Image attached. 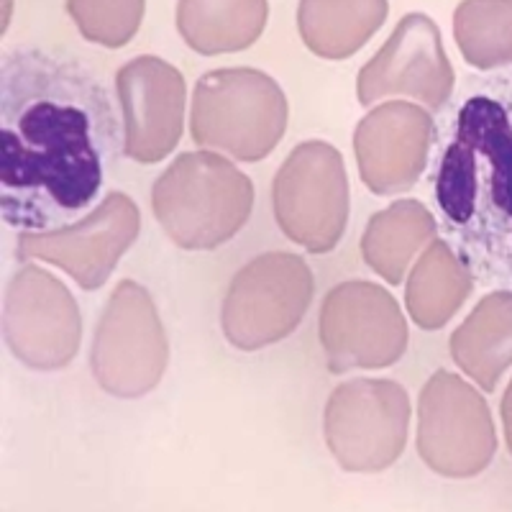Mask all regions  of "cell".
Masks as SVG:
<instances>
[{
  "label": "cell",
  "instance_id": "obj_12",
  "mask_svg": "<svg viewBox=\"0 0 512 512\" xmlns=\"http://www.w3.org/2000/svg\"><path fill=\"white\" fill-rule=\"evenodd\" d=\"M141 231L139 205L126 192H108L90 213L54 231L21 233L18 256L67 272L82 290H100Z\"/></svg>",
  "mask_w": 512,
  "mask_h": 512
},
{
  "label": "cell",
  "instance_id": "obj_6",
  "mask_svg": "<svg viewBox=\"0 0 512 512\" xmlns=\"http://www.w3.org/2000/svg\"><path fill=\"white\" fill-rule=\"evenodd\" d=\"M167 364V331L152 292L134 280L118 282L90 346L95 382L118 400H139L162 382Z\"/></svg>",
  "mask_w": 512,
  "mask_h": 512
},
{
  "label": "cell",
  "instance_id": "obj_8",
  "mask_svg": "<svg viewBox=\"0 0 512 512\" xmlns=\"http://www.w3.org/2000/svg\"><path fill=\"white\" fill-rule=\"evenodd\" d=\"M410 397L392 379H349L331 392L323 410V438L344 472L390 469L408 446Z\"/></svg>",
  "mask_w": 512,
  "mask_h": 512
},
{
  "label": "cell",
  "instance_id": "obj_13",
  "mask_svg": "<svg viewBox=\"0 0 512 512\" xmlns=\"http://www.w3.org/2000/svg\"><path fill=\"white\" fill-rule=\"evenodd\" d=\"M454 85V64L443 49L438 24L425 13H408L361 67L356 95L364 108L408 98L428 111H443L454 95Z\"/></svg>",
  "mask_w": 512,
  "mask_h": 512
},
{
  "label": "cell",
  "instance_id": "obj_9",
  "mask_svg": "<svg viewBox=\"0 0 512 512\" xmlns=\"http://www.w3.org/2000/svg\"><path fill=\"white\" fill-rule=\"evenodd\" d=\"M415 446L423 464L446 479H472L497 454V428L482 392L469 379L438 369L418 397Z\"/></svg>",
  "mask_w": 512,
  "mask_h": 512
},
{
  "label": "cell",
  "instance_id": "obj_5",
  "mask_svg": "<svg viewBox=\"0 0 512 512\" xmlns=\"http://www.w3.org/2000/svg\"><path fill=\"white\" fill-rule=\"evenodd\" d=\"M315 295L313 269L303 256L269 251L233 274L221 305V331L239 351L280 344L303 323Z\"/></svg>",
  "mask_w": 512,
  "mask_h": 512
},
{
  "label": "cell",
  "instance_id": "obj_10",
  "mask_svg": "<svg viewBox=\"0 0 512 512\" xmlns=\"http://www.w3.org/2000/svg\"><path fill=\"white\" fill-rule=\"evenodd\" d=\"M318 336L333 374L392 367L408 351V318L390 290L377 282L349 280L320 305Z\"/></svg>",
  "mask_w": 512,
  "mask_h": 512
},
{
  "label": "cell",
  "instance_id": "obj_2",
  "mask_svg": "<svg viewBox=\"0 0 512 512\" xmlns=\"http://www.w3.org/2000/svg\"><path fill=\"white\" fill-rule=\"evenodd\" d=\"M433 195L474 280L512 290V75L474 82L443 131Z\"/></svg>",
  "mask_w": 512,
  "mask_h": 512
},
{
  "label": "cell",
  "instance_id": "obj_22",
  "mask_svg": "<svg viewBox=\"0 0 512 512\" xmlns=\"http://www.w3.org/2000/svg\"><path fill=\"white\" fill-rule=\"evenodd\" d=\"M67 13L82 39L105 49H121L139 34L146 0H67Z\"/></svg>",
  "mask_w": 512,
  "mask_h": 512
},
{
  "label": "cell",
  "instance_id": "obj_11",
  "mask_svg": "<svg viewBox=\"0 0 512 512\" xmlns=\"http://www.w3.org/2000/svg\"><path fill=\"white\" fill-rule=\"evenodd\" d=\"M3 338L24 367L36 372L70 367L82 341L80 305L70 287L49 269L24 264L3 297Z\"/></svg>",
  "mask_w": 512,
  "mask_h": 512
},
{
  "label": "cell",
  "instance_id": "obj_18",
  "mask_svg": "<svg viewBox=\"0 0 512 512\" xmlns=\"http://www.w3.org/2000/svg\"><path fill=\"white\" fill-rule=\"evenodd\" d=\"M175 21L192 52L203 57L236 54L264 34L269 0H177Z\"/></svg>",
  "mask_w": 512,
  "mask_h": 512
},
{
  "label": "cell",
  "instance_id": "obj_23",
  "mask_svg": "<svg viewBox=\"0 0 512 512\" xmlns=\"http://www.w3.org/2000/svg\"><path fill=\"white\" fill-rule=\"evenodd\" d=\"M500 418H502V433H505L507 451H510V456H512V379L507 382L505 395H502Z\"/></svg>",
  "mask_w": 512,
  "mask_h": 512
},
{
  "label": "cell",
  "instance_id": "obj_4",
  "mask_svg": "<svg viewBox=\"0 0 512 512\" xmlns=\"http://www.w3.org/2000/svg\"><path fill=\"white\" fill-rule=\"evenodd\" d=\"M290 123L280 82L254 67L205 72L192 90L190 136L200 149L236 162H262Z\"/></svg>",
  "mask_w": 512,
  "mask_h": 512
},
{
  "label": "cell",
  "instance_id": "obj_7",
  "mask_svg": "<svg viewBox=\"0 0 512 512\" xmlns=\"http://www.w3.org/2000/svg\"><path fill=\"white\" fill-rule=\"evenodd\" d=\"M277 226L310 254H328L344 239L351 187L341 152L328 141H303L280 164L272 185Z\"/></svg>",
  "mask_w": 512,
  "mask_h": 512
},
{
  "label": "cell",
  "instance_id": "obj_21",
  "mask_svg": "<svg viewBox=\"0 0 512 512\" xmlns=\"http://www.w3.org/2000/svg\"><path fill=\"white\" fill-rule=\"evenodd\" d=\"M454 39L474 70L512 64V0H461L454 11Z\"/></svg>",
  "mask_w": 512,
  "mask_h": 512
},
{
  "label": "cell",
  "instance_id": "obj_17",
  "mask_svg": "<svg viewBox=\"0 0 512 512\" xmlns=\"http://www.w3.org/2000/svg\"><path fill=\"white\" fill-rule=\"evenodd\" d=\"M436 231V216L420 200H395L369 218L361 236V256L384 282L402 285L418 256L436 241Z\"/></svg>",
  "mask_w": 512,
  "mask_h": 512
},
{
  "label": "cell",
  "instance_id": "obj_20",
  "mask_svg": "<svg viewBox=\"0 0 512 512\" xmlns=\"http://www.w3.org/2000/svg\"><path fill=\"white\" fill-rule=\"evenodd\" d=\"M390 13L387 0H300L297 31L320 59H349L369 44Z\"/></svg>",
  "mask_w": 512,
  "mask_h": 512
},
{
  "label": "cell",
  "instance_id": "obj_14",
  "mask_svg": "<svg viewBox=\"0 0 512 512\" xmlns=\"http://www.w3.org/2000/svg\"><path fill=\"white\" fill-rule=\"evenodd\" d=\"M123 123V154L139 164H157L175 152L185 131L187 85L167 59L136 57L116 72Z\"/></svg>",
  "mask_w": 512,
  "mask_h": 512
},
{
  "label": "cell",
  "instance_id": "obj_16",
  "mask_svg": "<svg viewBox=\"0 0 512 512\" xmlns=\"http://www.w3.org/2000/svg\"><path fill=\"white\" fill-rule=\"evenodd\" d=\"M448 351L479 390L495 392L512 367V290H492L451 333Z\"/></svg>",
  "mask_w": 512,
  "mask_h": 512
},
{
  "label": "cell",
  "instance_id": "obj_15",
  "mask_svg": "<svg viewBox=\"0 0 512 512\" xmlns=\"http://www.w3.org/2000/svg\"><path fill=\"white\" fill-rule=\"evenodd\" d=\"M436 123L428 108L413 100H387L361 118L354 154L361 182L379 195H402L418 185L431 162Z\"/></svg>",
  "mask_w": 512,
  "mask_h": 512
},
{
  "label": "cell",
  "instance_id": "obj_19",
  "mask_svg": "<svg viewBox=\"0 0 512 512\" xmlns=\"http://www.w3.org/2000/svg\"><path fill=\"white\" fill-rule=\"evenodd\" d=\"M472 269L446 239H436L418 262L413 264L405 282V308L410 320L423 331H438L454 318L461 305L472 295Z\"/></svg>",
  "mask_w": 512,
  "mask_h": 512
},
{
  "label": "cell",
  "instance_id": "obj_1",
  "mask_svg": "<svg viewBox=\"0 0 512 512\" xmlns=\"http://www.w3.org/2000/svg\"><path fill=\"white\" fill-rule=\"evenodd\" d=\"M111 95L85 67L39 49L0 67V213L21 233L90 213L118 152Z\"/></svg>",
  "mask_w": 512,
  "mask_h": 512
},
{
  "label": "cell",
  "instance_id": "obj_3",
  "mask_svg": "<svg viewBox=\"0 0 512 512\" xmlns=\"http://www.w3.org/2000/svg\"><path fill=\"white\" fill-rule=\"evenodd\" d=\"M152 210L180 249H218L249 223L254 182L223 154L185 152L154 180Z\"/></svg>",
  "mask_w": 512,
  "mask_h": 512
}]
</instances>
